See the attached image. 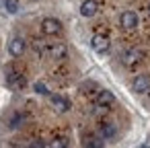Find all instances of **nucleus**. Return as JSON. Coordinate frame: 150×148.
I'll use <instances>...</instances> for the list:
<instances>
[{
  "mask_svg": "<svg viewBox=\"0 0 150 148\" xmlns=\"http://www.w3.org/2000/svg\"><path fill=\"white\" fill-rule=\"evenodd\" d=\"M91 47H93L97 54H105V52H109L111 43H109V39H107L105 35H93V39H91Z\"/></svg>",
  "mask_w": 150,
  "mask_h": 148,
  "instance_id": "7ed1b4c3",
  "label": "nucleus"
},
{
  "mask_svg": "<svg viewBox=\"0 0 150 148\" xmlns=\"http://www.w3.org/2000/svg\"><path fill=\"white\" fill-rule=\"evenodd\" d=\"M47 54H50L54 60H64V58L68 56V47H66V43H54V45L47 50Z\"/></svg>",
  "mask_w": 150,
  "mask_h": 148,
  "instance_id": "0eeeda50",
  "label": "nucleus"
},
{
  "mask_svg": "<svg viewBox=\"0 0 150 148\" xmlns=\"http://www.w3.org/2000/svg\"><path fill=\"white\" fill-rule=\"evenodd\" d=\"M119 25H121L123 29H127V31L136 29V25H138V15H136L134 11H125V13H121V17H119Z\"/></svg>",
  "mask_w": 150,
  "mask_h": 148,
  "instance_id": "f03ea898",
  "label": "nucleus"
},
{
  "mask_svg": "<svg viewBox=\"0 0 150 148\" xmlns=\"http://www.w3.org/2000/svg\"><path fill=\"white\" fill-rule=\"evenodd\" d=\"M115 125L113 123H103L101 125V130H99V136L101 138H107V140H111V138H115Z\"/></svg>",
  "mask_w": 150,
  "mask_h": 148,
  "instance_id": "f8f14e48",
  "label": "nucleus"
},
{
  "mask_svg": "<svg viewBox=\"0 0 150 148\" xmlns=\"http://www.w3.org/2000/svg\"><path fill=\"white\" fill-rule=\"evenodd\" d=\"M84 146H88V148H95V146H97V148H101V146H103V142H101V140H97V138H86V140H84Z\"/></svg>",
  "mask_w": 150,
  "mask_h": 148,
  "instance_id": "2eb2a0df",
  "label": "nucleus"
},
{
  "mask_svg": "<svg viewBox=\"0 0 150 148\" xmlns=\"http://www.w3.org/2000/svg\"><path fill=\"white\" fill-rule=\"evenodd\" d=\"M41 31L45 35H58L62 31V23L58 19H54V17H47V19L41 21Z\"/></svg>",
  "mask_w": 150,
  "mask_h": 148,
  "instance_id": "f257e3e1",
  "label": "nucleus"
},
{
  "mask_svg": "<svg viewBox=\"0 0 150 148\" xmlns=\"http://www.w3.org/2000/svg\"><path fill=\"white\" fill-rule=\"evenodd\" d=\"M97 11H99V4H97V0H84L82 2V6H80V15L82 17H95L97 15Z\"/></svg>",
  "mask_w": 150,
  "mask_h": 148,
  "instance_id": "6e6552de",
  "label": "nucleus"
},
{
  "mask_svg": "<svg viewBox=\"0 0 150 148\" xmlns=\"http://www.w3.org/2000/svg\"><path fill=\"white\" fill-rule=\"evenodd\" d=\"M52 148H62V146H68V140L66 138H56L54 142H50Z\"/></svg>",
  "mask_w": 150,
  "mask_h": 148,
  "instance_id": "dca6fc26",
  "label": "nucleus"
},
{
  "mask_svg": "<svg viewBox=\"0 0 150 148\" xmlns=\"http://www.w3.org/2000/svg\"><path fill=\"white\" fill-rule=\"evenodd\" d=\"M113 101H115V97H113V93L111 91H101L99 95H97V105L99 107H111L113 105Z\"/></svg>",
  "mask_w": 150,
  "mask_h": 148,
  "instance_id": "1a4fd4ad",
  "label": "nucleus"
},
{
  "mask_svg": "<svg viewBox=\"0 0 150 148\" xmlns=\"http://www.w3.org/2000/svg\"><path fill=\"white\" fill-rule=\"evenodd\" d=\"M21 119H23L21 113H15V115L11 117V127H19V125H21Z\"/></svg>",
  "mask_w": 150,
  "mask_h": 148,
  "instance_id": "a211bd4d",
  "label": "nucleus"
},
{
  "mask_svg": "<svg viewBox=\"0 0 150 148\" xmlns=\"http://www.w3.org/2000/svg\"><path fill=\"white\" fill-rule=\"evenodd\" d=\"M4 6H6V11H8V13H17V11H19L17 0H6V2H4Z\"/></svg>",
  "mask_w": 150,
  "mask_h": 148,
  "instance_id": "f3484780",
  "label": "nucleus"
},
{
  "mask_svg": "<svg viewBox=\"0 0 150 148\" xmlns=\"http://www.w3.org/2000/svg\"><path fill=\"white\" fill-rule=\"evenodd\" d=\"M144 60V54L140 52V50H127V52H123V56H121V62L125 64V66H136V64H140Z\"/></svg>",
  "mask_w": 150,
  "mask_h": 148,
  "instance_id": "20e7f679",
  "label": "nucleus"
},
{
  "mask_svg": "<svg viewBox=\"0 0 150 148\" xmlns=\"http://www.w3.org/2000/svg\"><path fill=\"white\" fill-rule=\"evenodd\" d=\"M33 50L39 54V56H47V50H50V45H47V41H43V39H33Z\"/></svg>",
  "mask_w": 150,
  "mask_h": 148,
  "instance_id": "ddd939ff",
  "label": "nucleus"
},
{
  "mask_svg": "<svg viewBox=\"0 0 150 148\" xmlns=\"http://www.w3.org/2000/svg\"><path fill=\"white\" fill-rule=\"evenodd\" d=\"M6 84H8L11 89H23V86H25V76L19 74V72H11L8 78H6Z\"/></svg>",
  "mask_w": 150,
  "mask_h": 148,
  "instance_id": "9b49d317",
  "label": "nucleus"
},
{
  "mask_svg": "<svg viewBox=\"0 0 150 148\" xmlns=\"http://www.w3.org/2000/svg\"><path fill=\"white\" fill-rule=\"evenodd\" d=\"M148 95H150V91H148Z\"/></svg>",
  "mask_w": 150,
  "mask_h": 148,
  "instance_id": "6ab92c4d",
  "label": "nucleus"
},
{
  "mask_svg": "<svg viewBox=\"0 0 150 148\" xmlns=\"http://www.w3.org/2000/svg\"><path fill=\"white\" fill-rule=\"evenodd\" d=\"M132 89H134L136 93H148V91H150V76H148V74H138V76L134 78Z\"/></svg>",
  "mask_w": 150,
  "mask_h": 148,
  "instance_id": "423d86ee",
  "label": "nucleus"
},
{
  "mask_svg": "<svg viewBox=\"0 0 150 148\" xmlns=\"http://www.w3.org/2000/svg\"><path fill=\"white\" fill-rule=\"evenodd\" d=\"M33 89H35V93H39V95H47V93H50L47 86H45V82H41V80H37V82L33 84Z\"/></svg>",
  "mask_w": 150,
  "mask_h": 148,
  "instance_id": "4468645a",
  "label": "nucleus"
},
{
  "mask_svg": "<svg viewBox=\"0 0 150 148\" xmlns=\"http://www.w3.org/2000/svg\"><path fill=\"white\" fill-rule=\"evenodd\" d=\"M6 50H8V54H11L13 58H19V56L25 54V41H23L21 37H13V39L8 41Z\"/></svg>",
  "mask_w": 150,
  "mask_h": 148,
  "instance_id": "39448f33",
  "label": "nucleus"
},
{
  "mask_svg": "<svg viewBox=\"0 0 150 148\" xmlns=\"http://www.w3.org/2000/svg\"><path fill=\"white\" fill-rule=\"evenodd\" d=\"M52 105L62 113V111H68V109H70V99L64 97V95H54V97H52Z\"/></svg>",
  "mask_w": 150,
  "mask_h": 148,
  "instance_id": "9d476101",
  "label": "nucleus"
}]
</instances>
